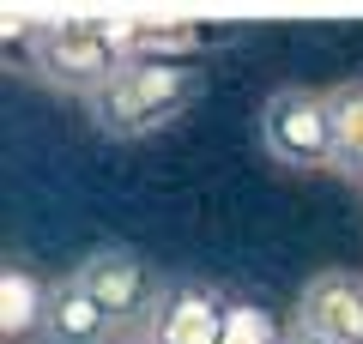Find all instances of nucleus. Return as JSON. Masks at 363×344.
<instances>
[{"label":"nucleus","mask_w":363,"mask_h":344,"mask_svg":"<svg viewBox=\"0 0 363 344\" xmlns=\"http://www.w3.org/2000/svg\"><path fill=\"white\" fill-rule=\"evenodd\" d=\"M25 67H30L37 85L91 103V97H104V91L116 85V73L128 67V55L116 49V37H109L97 18H49V25H30Z\"/></svg>","instance_id":"3"},{"label":"nucleus","mask_w":363,"mask_h":344,"mask_svg":"<svg viewBox=\"0 0 363 344\" xmlns=\"http://www.w3.org/2000/svg\"><path fill=\"white\" fill-rule=\"evenodd\" d=\"M327 115H333V176L363 181V79L327 85Z\"/></svg>","instance_id":"8"},{"label":"nucleus","mask_w":363,"mask_h":344,"mask_svg":"<svg viewBox=\"0 0 363 344\" xmlns=\"http://www.w3.org/2000/svg\"><path fill=\"white\" fill-rule=\"evenodd\" d=\"M260 145L279 169H303L321 176L333 169V115H327V91L309 85H279L260 103Z\"/></svg>","instance_id":"4"},{"label":"nucleus","mask_w":363,"mask_h":344,"mask_svg":"<svg viewBox=\"0 0 363 344\" xmlns=\"http://www.w3.org/2000/svg\"><path fill=\"white\" fill-rule=\"evenodd\" d=\"M67 272H73V284L91 302L116 320L121 344L157 338L164 308H169V296H176V278H164L145 254H133V248H91V254H79Z\"/></svg>","instance_id":"2"},{"label":"nucleus","mask_w":363,"mask_h":344,"mask_svg":"<svg viewBox=\"0 0 363 344\" xmlns=\"http://www.w3.org/2000/svg\"><path fill=\"white\" fill-rule=\"evenodd\" d=\"M285 344H333V338H321V332H309L303 320H291V326H285Z\"/></svg>","instance_id":"11"},{"label":"nucleus","mask_w":363,"mask_h":344,"mask_svg":"<svg viewBox=\"0 0 363 344\" xmlns=\"http://www.w3.org/2000/svg\"><path fill=\"white\" fill-rule=\"evenodd\" d=\"M224 320H230V308L218 302V290H206V284H176L157 338L164 344H224Z\"/></svg>","instance_id":"7"},{"label":"nucleus","mask_w":363,"mask_h":344,"mask_svg":"<svg viewBox=\"0 0 363 344\" xmlns=\"http://www.w3.org/2000/svg\"><path fill=\"white\" fill-rule=\"evenodd\" d=\"M309 332H321V338L333 344H363V278H351L345 266H321L303 278L297 290V314Z\"/></svg>","instance_id":"5"},{"label":"nucleus","mask_w":363,"mask_h":344,"mask_svg":"<svg viewBox=\"0 0 363 344\" xmlns=\"http://www.w3.org/2000/svg\"><path fill=\"white\" fill-rule=\"evenodd\" d=\"M37 344H121V332H116V320L73 284V272H61V278H49Z\"/></svg>","instance_id":"6"},{"label":"nucleus","mask_w":363,"mask_h":344,"mask_svg":"<svg viewBox=\"0 0 363 344\" xmlns=\"http://www.w3.org/2000/svg\"><path fill=\"white\" fill-rule=\"evenodd\" d=\"M140 344H164V338H140Z\"/></svg>","instance_id":"12"},{"label":"nucleus","mask_w":363,"mask_h":344,"mask_svg":"<svg viewBox=\"0 0 363 344\" xmlns=\"http://www.w3.org/2000/svg\"><path fill=\"white\" fill-rule=\"evenodd\" d=\"M206 97V73L194 61H128L104 97H91L85 115L104 139H145L169 127Z\"/></svg>","instance_id":"1"},{"label":"nucleus","mask_w":363,"mask_h":344,"mask_svg":"<svg viewBox=\"0 0 363 344\" xmlns=\"http://www.w3.org/2000/svg\"><path fill=\"white\" fill-rule=\"evenodd\" d=\"M43 302H49V284L25 266H6V278H0V338L30 344L43 332Z\"/></svg>","instance_id":"9"},{"label":"nucleus","mask_w":363,"mask_h":344,"mask_svg":"<svg viewBox=\"0 0 363 344\" xmlns=\"http://www.w3.org/2000/svg\"><path fill=\"white\" fill-rule=\"evenodd\" d=\"M224 332H230L224 344H285V332L272 326V320L260 314V308H230V320H224Z\"/></svg>","instance_id":"10"}]
</instances>
